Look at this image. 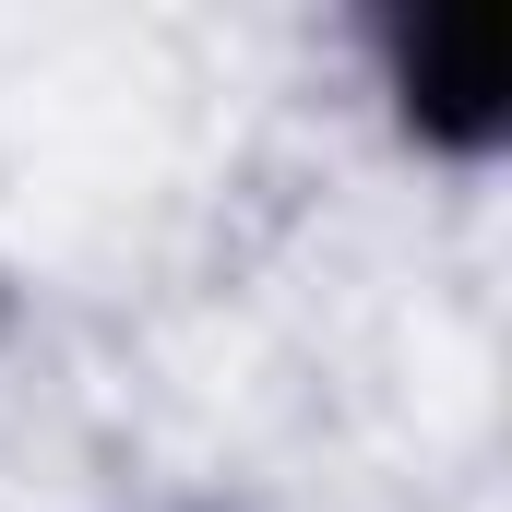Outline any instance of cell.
Instances as JSON below:
<instances>
[{"instance_id":"cell-1","label":"cell","mask_w":512,"mask_h":512,"mask_svg":"<svg viewBox=\"0 0 512 512\" xmlns=\"http://www.w3.org/2000/svg\"><path fill=\"white\" fill-rule=\"evenodd\" d=\"M382 96L417 155H501L512 143V12L501 0H441L382 24Z\"/></svg>"}]
</instances>
